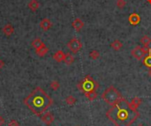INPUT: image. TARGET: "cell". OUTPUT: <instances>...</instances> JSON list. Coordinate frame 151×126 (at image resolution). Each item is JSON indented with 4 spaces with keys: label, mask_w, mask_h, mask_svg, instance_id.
<instances>
[{
    "label": "cell",
    "mask_w": 151,
    "mask_h": 126,
    "mask_svg": "<svg viewBox=\"0 0 151 126\" xmlns=\"http://www.w3.org/2000/svg\"><path fill=\"white\" fill-rule=\"evenodd\" d=\"M40 27L43 30V31H48L49 29H50V27H52V23L50 21L49 19L48 18H44L41 20L40 22Z\"/></svg>",
    "instance_id": "obj_8"
},
{
    "label": "cell",
    "mask_w": 151,
    "mask_h": 126,
    "mask_svg": "<svg viewBox=\"0 0 151 126\" xmlns=\"http://www.w3.org/2000/svg\"><path fill=\"white\" fill-rule=\"evenodd\" d=\"M32 47L35 49V50H37V49H40L43 46H45V44L42 43V41L40 39V38H35V40L32 41Z\"/></svg>",
    "instance_id": "obj_14"
},
{
    "label": "cell",
    "mask_w": 151,
    "mask_h": 126,
    "mask_svg": "<svg viewBox=\"0 0 151 126\" xmlns=\"http://www.w3.org/2000/svg\"><path fill=\"white\" fill-rule=\"evenodd\" d=\"M111 47L114 50H120V49L123 47V44L122 43L119 41V40H115L114 41L111 43Z\"/></svg>",
    "instance_id": "obj_18"
},
{
    "label": "cell",
    "mask_w": 151,
    "mask_h": 126,
    "mask_svg": "<svg viewBox=\"0 0 151 126\" xmlns=\"http://www.w3.org/2000/svg\"><path fill=\"white\" fill-rule=\"evenodd\" d=\"M131 55L133 58H135L138 61H140L143 59V57H145V52L143 50V48H141L140 46H136L134 47L132 51H131Z\"/></svg>",
    "instance_id": "obj_6"
},
{
    "label": "cell",
    "mask_w": 151,
    "mask_h": 126,
    "mask_svg": "<svg viewBox=\"0 0 151 126\" xmlns=\"http://www.w3.org/2000/svg\"><path fill=\"white\" fill-rule=\"evenodd\" d=\"M116 6H118V8H119V9H123V8L126 6V0H117Z\"/></svg>",
    "instance_id": "obj_25"
},
{
    "label": "cell",
    "mask_w": 151,
    "mask_h": 126,
    "mask_svg": "<svg viewBox=\"0 0 151 126\" xmlns=\"http://www.w3.org/2000/svg\"><path fill=\"white\" fill-rule=\"evenodd\" d=\"M128 21L132 26H137L140 22V17L139 14L133 13L130 14V16L128 18Z\"/></svg>",
    "instance_id": "obj_9"
},
{
    "label": "cell",
    "mask_w": 151,
    "mask_h": 126,
    "mask_svg": "<svg viewBox=\"0 0 151 126\" xmlns=\"http://www.w3.org/2000/svg\"><path fill=\"white\" fill-rule=\"evenodd\" d=\"M148 76L151 78V68H148Z\"/></svg>",
    "instance_id": "obj_29"
},
{
    "label": "cell",
    "mask_w": 151,
    "mask_h": 126,
    "mask_svg": "<svg viewBox=\"0 0 151 126\" xmlns=\"http://www.w3.org/2000/svg\"><path fill=\"white\" fill-rule=\"evenodd\" d=\"M102 98L107 104L111 106L117 104L124 99L121 94L119 92V90L113 86H111L105 89V91L102 94Z\"/></svg>",
    "instance_id": "obj_3"
},
{
    "label": "cell",
    "mask_w": 151,
    "mask_h": 126,
    "mask_svg": "<svg viewBox=\"0 0 151 126\" xmlns=\"http://www.w3.org/2000/svg\"><path fill=\"white\" fill-rule=\"evenodd\" d=\"M4 66H5V62L2 59H0V70H1Z\"/></svg>",
    "instance_id": "obj_28"
},
{
    "label": "cell",
    "mask_w": 151,
    "mask_h": 126,
    "mask_svg": "<svg viewBox=\"0 0 151 126\" xmlns=\"http://www.w3.org/2000/svg\"><path fill=\"white\" fill-rule=\"evenodd\" d=\"M142 63H143V64H144L146 67H147V68H151V51H150L148 54H147V56H146V57H143V59H142Z\"/></svg>",
    "instance_id": "obj_17"
},
{
    "label": "cell",
    "mask_w": 151,
    "mask_h": 126,
    "mask_svg": "<svg viewBox=\"0 0 151 126\" xmlns=\"http://www.w3.org/2000/svg\"><path fill=\"white\" fill-rule=\"evenodd\" d=\"M4 123H5V119L1 115H0V126H3Z\"/></svg>",
    "instance_id": "obj_27"
},
{
    "label": "cell",
    "mask_w": 151,
    "mask_h": 126,
    "mask_svg": "<svg viewBox=\"0 0 151 126\" xmlns=\"http://www.w3.org/2000/svg\"><path fill=\"white\" fill-rule=\"evenodd\" d=\"M77 87H78V89L85 94L90 91L96 90L99 88V85L96 81H95L91 78L90 75H87L80 82H79Z\"/></svg>",
    "instance_id": "obj_4"
},
{
    "label": "cell",
    "mask_w": 151,
    "mask_h": 126,
    "mask_svg": "<svg viewBox=\"0 0 151 126\" xmlns=\"http://www.w3.org/2000/svg\"><path fill=\"white\" fill-rule=\"evenodd\" d=\"M147 2H148L149 4H151V0H147Z\"/></svg>",
    "instance_id": "obj_31"
},
{
    "label": "cell",
    "mask_w": 151,
    "mask_h": 126,
    "mask_svg": "<svg viewBox=\"0 0 151 126\" xmlns=\"http://www.w3.org/2000/svg\"><path fill=\"white\" fill-rule=\"evenodd\" d=\"M106 116L116 126H131L140 116V113L125 98L111 106L107 111Z\"/></svg>",
    "instance_id": "obj_1"
},
{
    "label": "cell",
    "mask_w": 151,
    "mask_h": 126,
    "mask_svg": "<svg viewBox=\"0 0 151 126\" xmlns=\"http://www.w3.org/2000/svg\"><path fill=\"white\" fill-rule=\"evenodd\" d=\"M50 88H52L53 91H57L59 88H60V84H59V81H57V80H53V81H52L50 82Z\"/></svg>",
    "instance_id": "obj_24"
},
{
    "label": "cell",
    "mask_w": 151,
    "mask_h": 126,
    "mask_svg": "<svg viewBox=\"0 0 151 126\" xmlns=\"http://www.w3.org/2000/svg\"><path fill=\"white\" fill-rule=\"evenodd\" d=\"M131 105L134 108H139V106L140 105V103H141V99L140 98H138V97H135V98H133L132 101H131Z\"/></svg>",
    "instance_id": "obj_21"
},
{
    "label": "cell",
    "mask_w": 151,
    "mask_h": 126,
    "mask_svg": "<svg viewBox=\"0 0 151 126\" xmlns=\"http://www.w3.org/2000/svg\"><path fill=\"white\" fill-rule=\"evenodd\" d=\"M55 120V117L53 116V114L52 112H47V113H44L42 116V121L47 125V126H49L52 124Z\"/></svg>",
    "instance_id": "obj_7"
},
{
    "label": "cell",
    "mask_w": 151,
    "mask_h": 126,
    "mask_svg": "<svg viewBox=\"0 0 151 126\" xmlns=\"http://www.w3.org/2000/svg\"><path fill=\"white\" fill-rule=\"evenodd\" d=\"M85 96L88 99V101L93 102V101H95V100L97 98L98 94H97L96 90H93V91H90V92H88V93L85 94Z\"/></svg>",
    "instance_id": "obj_16"
},
{
    "label": "cell",
    "mask_w": 151,
    "mask_h": 126,
    "mask_svg": "<svg viewBox=\"0 0 151 126\" xmlns=\"http://www.w3.org/2000/svg\"><path fill=\"white\" fill-rule=\"evenodd\" d=\"M64 62L67 65H71L73 62H74V57L71 54V53H66V56H65V59H64Z\"/></svg>",
    "instance_id": "obj_19"
},
{
    "label": "cell",
    "mask_w": 151,
    "mask_h": 126,
    "mask_svg": "<svg viewBox=\"0 0 151 126\" xmlns=\"http://www.w3.org/2000/svg\"><path fill=\"white\" fill-rule=\"evenodd\" d=\"M89 57H90V58H91V59H93V60H96V59H98V58H99V57H100V53H99V51H98V50H91V51H90V53H89Z\"/></svg>",
    "instance_id": "obj_23"
},
{
    "label": "cell",
    "mask_w": 151,
    "mask_h": 126,
    "mask_svg": "<svg viewBox=\"0 0 151 126\" xmlns=\"http://www.w3.org/2000/svg\"><path fill=\"white\" fill-rule=\"evenodd\" d=\"M137 126H144V125H143L142 123H139V124H138Z\"/></svg>",
    "instance_id": "obj_30"
},
{
    "label": "cell",
    "mask_w": 151,
    "mask_h": 126,
    "mask_svg": "<svg viewBox=\"0 0 151 126\" xmlns=\"http://www.w3.org/2000/svg\"><path fill=\"white\" fill-rule=\"evenodd\" d=\"M3 33L6 36H11L14 33V27H13L12 24H6L3 27Z\"/></svg>",
    "instance_id": "obj_11"
},
{
    "label": "cell",
    "mask_w": 151,
    "mask_h": 126,
    "mask_svg": "<svg viewBox=\"0 0 151 126\" xmlns=\"http://www.w3.org/2000/svg\"><path fill=\"white\" fill-rule=\"evenodd\" d=\"M66 102L67 105L69 106H73V104H75L76 102V98L73 95H68L66 98Z\"/></svg>",
    "instance_id": "obj_22"
},
{
    "label": "cell",
    "mask_w": 151,
    "mask_h": 126,
    "mask_svg": "<svg viewBox=\"0 0 151 126\" xmlns=\"http://www.w3.org/2000/svg\"><path fill=\"white\" fill-rule=\"evenodd\" d=\"M65 56H66V54H65L62 50H58V51L53 55V59H54L56 62H58V63H61V62L64 61Z\"/></svg>",
    "instance_id": "obj_12"
},
{
    "label": "cell",
    "mask_w": 151,
    "mask_h": 126,
    "mask_svg": "<svg viewBox=\"0 0 151 126\" xmlns=\"http://www.w3.org/2000/svg\"><path fill=\"white\" fill-rule=\"evenodd\" d=\"M72 26H73V27L74 28V30H75L76 32H80V31L83 28V27H84V22H83L80 19L76 18V19L73 21Z\"/></svg>",
    "instance_id": "obj_10"
},
{
    "label": "cell",
    "mask_w": 151,
    "mask_h": 126,
    "mask_svg": "<svg viewBox=\"0 0 151 126\" xmlns=\"http://www.w3.org/2000/svg\"><path fill=\"white\" fill-rule=\"evenodd\" d=\"M23 102L34 115L41 116L52 105L53 100L42 88L38 87L24 99Z\"/></svg>",
    "instance_id": "obj_2"
},
{
    "label": "cell",
    "mask_w": 151,
    "mask_h": 126,
    "mask_svg": "<svg viewBox=\"0 0 151 126\" xmlns=\"http://www.w3.org/2000/svg\"><path fill=\"white\" fill-rule=\"evenodd\" d=\"M20 124H19V123H18V121H16V120H12L9 123H8V126H19Z\"/></svg>",
    "instance_id": "obj_26"
},
{
    "label": "cell",
    "mask_w": 151,
    "mask_h": 126,
    "mask_svg": "<svg viewBox=\"0 0 151 126\" xmlns=\"http://www.w3.org/2000/svg\"><path fill=\"white\" fill-rule=\"evenodd\" d=\"M67 48L73 54L78 53L82 48V43L77 38H73L67 43Z\"/></svg>",
    "instance_id": "obj_5"
},
{
    "label": "cell",
    "mask_w": 151,
    "mask_h": 126,
    "mask_svg": "<svg viewBox=\"0 0 151 126\" xmlns=\"http://www.w3.org/2000/svg\"><path fill=\"white\" fill-rule=\"evenodd\" d=\"M140 44L144 47V48H147L149 46V44L151 43V38L147 35H143L141 38H140Z\"/></svg>",
    "instance_id": "obj_15"
},
{
    "label": "cell",
    "mask_w": 151,
    "mask_h": 126,
    "mask_svg": "<svg viewBox=\"0 0 151 126\" xmlns=\"http://www.w3.org/2000/svg\"><path fill=\"white\" fill-rule=\"evenodd\" d=\"M28 8L32 11V12H36L38 9H39V7H40V4H39V2L37 1V0H30L29 1V3H28Z\"/></svg>",
    "instance_id": "obj_13"
},
{
    "label": "cell",
    "mask_w": 151,
    "mask_h": 126,
    "mask_svg": "<svg viewBox=\"0 0 151 126\" xmlns=\"http://www.w3.org/2000/svg\"><path fill=\"white\" fill-rule=\"evenodd\" d=\"M48 51H49V49H48L46 46H43V47H42V48H40V49L35 50L36 55H38L39 57H43V56H45V55L48 53Z\"/></svg>",
    "instance_id": "obj_20"
}]
</instances>
